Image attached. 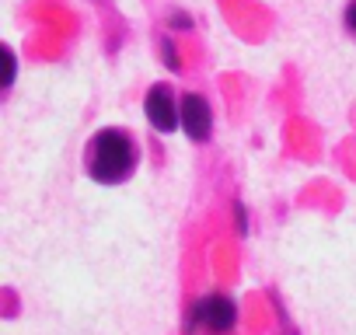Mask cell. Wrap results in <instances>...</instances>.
I'll return each instance as SVG.
<instances>
[{"instance_id":"obj_2","label":"cell","mask_w":356,"mask_h":335,"mask_svg":"<svg viewBox=\"0 0 356 335\" xmlns=\"http://www.w3.org/2000/svg\"><path fill=\"white\" fill-rule=\"evenodd\" d=\"M143 112L157 133H175L182 126V101H175V91L168 84H154L143 98Z\"/></svg>"},{"instance_id":"obj_3","label":"cell","mask_w":356,"mask_h":335,"mask_svg":"<svg viewBox=\"0 0 356 335\" xmlns=\"http://www.w3.org/2000/svg\"><path fill=\"white\" fill-rule=\"evenodd\" d=\"M182 129L189 140L196 143H207L210 133H213V112H210V101L196 91L182 95Z\"/></svg>"},{"instance_id":"obj_5","label":"cell","mask_w":356,"mask_h":335,"mask_svg":"<svg viewBox=\"0 0 356 335\" xmlns=\"http://www.w3.org/2000/svg\"><path fill=\"white\" fill-rule=\"evenodd\" d=\"M161 60L168 63V70H178V67H182V63H178V49H175L171 39H161Z\"/></svg>"},{"instance_id":"obj_4","label":"cell","mask_w":356,"mask_h":335,"mask_svg":"<svg viewBox=\"0 0 356 335\" xmlns=\"http://www.w3.org/2000/svg\"><path fill=\"white\" fill-rule=\"evenodd\" d=\"M193 321H200V325L210 328V332H227V328L234 325V300L224 297V293H210V297H203V300L196 304Z\"/></svg>"},{"instance_id":"obj_6","label":"cell","mask_w":356,"mask_h":335,"mask_svg":"<svg viewBox=\"0 0 356 335\" xmlns=\"http://www.w3.org/2000/svg\"><path fill=\"white\" fill-rule=\"evenodd\" d=\"M342 22H346L349 35L356 39V0H349V8H346V18H342Z\"/></svg>"},{"instance_id":"obj_1","label":"cell","mask_w":356,"mask_h":335,"mask_svg":"<svg viewBox=\"0 0 356 335\" xmlns=\"http://www.w3.org/2000/svg\"><path fill=\"white\" fill-rule=\"evenodd\" d=\"M84 168L88 175L102 186H119L133 175L136 168V143L126 129H98L88 143V154H84Z\"/></svg>"}]
</instances>
